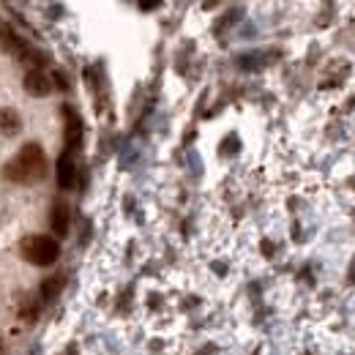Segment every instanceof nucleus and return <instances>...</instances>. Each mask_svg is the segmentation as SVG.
I'll use <instances>...</instances> for the list:
<instances>
[{
    "label": "nucleus",
    "instance_id": "nucleus-8",
    "mask_svg": "<svg viewBox=\"0 0 355 355\" xmlns=\"http://www.w3.org/2000/svg\"><path fill=\"white\" fill-rule=\"evenodd\" d=\"M22 132V118L14 107H0V134L3 137H17Z\"/></svg>",
    "mask_w": 355,
    "mask_h": 355
},
{
    "label": "nucleus",
    "instance_id": "nucleus-9",
    "mask_svg": "<svg viewBox=\"0 0 355 355\" xmlns=\"http://www.w3.org/2000/svg\"><path fill=\"white\" fill-rule=\"evenodd\" d=\"M63 287H66V276H63V273H58V276L46 279L44 284H42V298H44V301H52V298H58Z\"/></svg>",
    "mask_w": 355,
    "mask_h": 355
},
{
    "label": "nucleus",
    "instance_id": "nucleus-7",
    "mask_svg": "<svg viewBox=\"0 0 355 355\" xmlns=\"http://www.w3.org/2000/svg\"><path fill=\"white\" fill-rule=\"evenodd\" d=\"M63 115H66V145H69V150H74L83 142V123L71 107H63Z\"/></svg>",
    "mask_w": 355,
    "mask_h": 355
},
{
    "label": "nucleus",
    "instance_id": "nucleus-5",
    "mask_svg": "<svg viewBox=\"0 0 355 355\" xmlns=\"http://www.w3.org/2000/svg\"><path fill=\"white\" fill-rule=\"evenodd\" d=\"M69 224H71V211H69V205H66V202H55L52 211H49V230H52L58 238H63V235H69Z\"/></svg>",
    "mask_w": 355,
    "mask_h": 355
},
{
    "label": "nucleus",
    "instance_id": "nucleus-1",
    "mask_svg": "<svg viewBox=\"0 0 355 355\" xmlns=\"http://www.w3.org/2000/svg\"><path fill=\"white\" fill-rule=\"evenodd\" d=\"M49 173V164H46V153L39 142H28L19 148V153L14 159L6 162L3 167V178L11 180V183H19V186H31V183H39L44 180Z\"/></svg>",
    "mask_w": 355,
    "mask_h": 355
},
{
    "label": "nucleus",
    "instance_id": "nucleus-3",
    "mask_svg": "<svg viewBox=\"0 0 355 355\" xmlns=\"http://www.w3.org/2000/svg\"><path fill=\"white\" fill-rule=\"evenodd\" d=\"M0 46L6 49V52H11L17 60H25V63H36V69H39V63H44V55L42 52H36L33 46L28 44L11 25H0Z\"/></svg>",
    "mask_w": 355,
    "mask_h": 355
},
{
    "label": "nucleus",
    "instance_id": "nucleus-6",
    "mask_svg": "<svg viewBox=\"0 0 355 355\" xmlns=\"http://www.w3.org/2000/svg\"><path fill=\"white\" fill-rule=\"evenodd\" d=\"M55 175H58V186H60V189H71V186H74V180H77V164H74L71 150H66V153L58 159Z\"/></svg>",
    "mask_w": 355,
    "mask_h": 355
},
{
    "label": "nucleus",
    "instance_id": "nucleus-4",
    "mask_svg": "<svg viewBox=\"0 0 355 355\" xmlns=\"http://www.w3.org/2000/svg\"><path fill=\"white\" fill-rule=\"evenodd\" d=\"M25 90L31 96H36V98H44V96L52 93V77L46 74L44 69H31L25 74Z\"/></svg>",
    "mask_w": 355,
    "mask_h": 355
},
{
    "label": "nucleus",
    "instance_id": "nucleus-2",
    "mask_svg": "<svg viewBox=\"0 0 355 355\" xmlns=\"http://www.w3.org/2000/svg\"><path fill=\"white\" fill-rule=\"evenodd\" d=\"M19 254L31 266L46 268L60 257V243L52 235H28L19 241Z\"/></svg>",
    "mask_w": 355,
    "mask_h": 355
},
{
    "label": "nucleus",
    "instance_id": "nucleus-10",
    "mask_svg": "<svg viewBox=\"0 0 355 355\" xmlns=\"http://www.w3.org/2000/svg\"><path fill=\"white\" fill-rule=\"evenodd\" d=\"M0 355H3V342H0Z\"/></svg>",
    "mask_w": 355,
    "mask_h": 355
}]
</instances>
